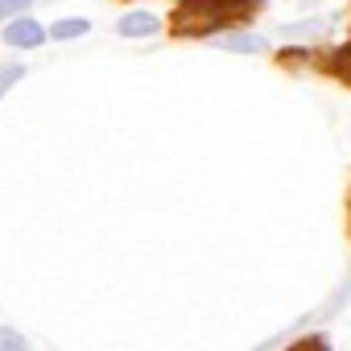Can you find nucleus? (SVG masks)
I'll return each mask as SVG.
<instances>
[{
	"mask_svg": "<svg viewBox=\"0 0 351 351\" xmlns=\"http://www.w3.org/2000/svg\"><path fill=\"white\" fill-rule=\"evenodd\" d=\"M34 5H38V0H0V25H5V21H13V17H25V13H34Z\"/></svg>",
	"mask_w": 351,
	"mask_h": 351,
	"instance_id": "1a4fd4ad",
	"label": "nucleus"
},
{
	"mask_svg": "<svg viewBox=\"0 0 351 351\" xmlns=\"http://www.w3.org/2000/svg\"><path fill=\"white\" fill-rule=\"evenodd\" d=\"M252 0H186L182 5V13H178V34L182 29H211V25H219L228 13H236V9H248Z\"/></svg>",
	"mask_w": 351,
	"mask_h": 351,
	"instance_id": "f257e3e1",
	"label": "nucleus"
},
{
	"mask_svg": "<svg viewBox=\"0 0 351 351\" xmlns=\"http://www.w3.org/2000/svg\"><path fill=\"white\" fill-rule=\"evenodd\" d=\"M91 34V21L87 17H58L46 25V42H79Z\"/></svg>",
	"mask_w": 351,
	"mask_h": 351,
	"instance_id": "39448f33",
	"label": "nucleus"
},
{
	"mask_svg": "<svg viewBox=\"0 0 351 351\" xmlns=\"http://www.w3.org/2000/svg\"><path fill=\"white\" fill-rule=\"evenodd\" d=\"M215 50H228V54H265L269 42L261 34H215L211 38Z\"/></svg>",
	"mask_w": 351,
	"mask_h": 351,
	"instance_id": "20e7f679",
	"label": "nucleus"
},
{
	"mask_svg": "<svg viewBox=\"0 0 351 351\" xmlns=\"http://www.w3.org/2000/svg\"><path fill=\"white\" fill-rule=\"evenodd\" d=\"M0 351H34V343L17 326H0Z\"/></svg>",
	"mask_w": 351,
	"mask_h": 351,
	"instance_id": "6e6552de",
	"label": "nucleus"
},
{
	"mask_svg": "<svg viewBox=\"0 0 351 351\" xmlns=\"http://www.w3.org/2000/svg\"><path fill=\"white\" fill-rule=\"evenodd\" d=\"M0 42H5L9 50H42V46H46V25H42L34 13L13 17V21L0 25Z\"/></svg>",
	"mask_w": 351,
	"mask_h": 351,
	"instance_id": "f03ea898",
	"label": "nucleus"
},
{
	"mask_svg": "<svg viewBox=\"0 0 351 351\" xmlns=\"http://www.w3.org/2000/svg\"><path fill=\"white\" fill-rule=\"evenodd\" d=\"M25 75H29V66H25V62H0V99H5V95H9Z\"/></svg>",
	"mask_w": 351,
	"mask_h": 351,
	"instance_id": "0eeeda50",
	"label": "nucleus"
},
{
	"mask_svg": "<svg viewBox=\"0 0 351 351\" xmlns=\"http://www.w3.org/2000/svg\"><path fill=\"white\" fill-rule=\"evenodd\" d=\"M330 17H314V21H298V25H285L281 34L289 38V42H298V38H322V34H330Z\"/></svg>",
	"mask_w": 351,
	"mask_h": 351,
	"instance_id": "423d86ee",
	"label": "nucleus"
},
{
	"mask_svg": "<svg viewBox=\"0 0 351 351\" xmlns=\"http://www.w3.org/2000/svg\"><path fill=\"white\" fill-rule=\"evenodd\" d=\"M116 34H120L124 42L153 38V34H161V17H157V13H149V9H128V13L116 21Z\"/></svg>",
	"mask_w": 351,
	"mask_h": 351,
	"instance_id": "7ed1b4c3",
	"label": "nucleus"
},
{
	"mask_svg": "<svg viewBox=\"0 0 351 351\" xmlns=\"http://www.w3.org/2000/svg\"><path fill=\"white\" fill-rule=\"evenodd\" d=\"M298 351H326L322 343H310V347H298Z\"/></svg>",
	"mask_w": 351,
	"mask_h": 351,
	"instance_id": "9d476101",
	"label": "nucleus"
}]
</instances>
